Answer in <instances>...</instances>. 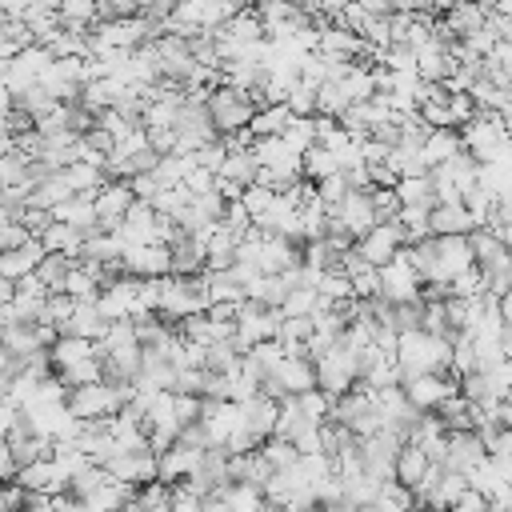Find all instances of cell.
I'll list each match as a JSON object with an SVG mask.
<instances>
[{"mask_svg": "<svg viewBox=\"0 0 512 512\" xmlns=\"http://www.w3.org/2000/svg\"><path fill=\"white\" fill-rule=\"evenodd\" d=\"M376 272H380V288H376V292H380L384 300L400 304V300H416V296H420V276H416V268H412L400 252H396L392 260H384Z\"/></svg>", "mask_w": 512, "mask_h": 512, "instance_id": "cell-7", "label": "cell"}, {"mask_svg": "<svg viewBox=\"0 0 512 512\" xmlns=\"http://www.w3.org/2000/svg\"><path fill=\"white\" fill-rule=\"evenodd\" d=\"M104 324H108V320L100 316L96 300H72V312H68V316L56 324V332H68V336H84V340H96Z\"/></svg>", "mask_w": 512, "mask_h": 512, "instance_id": "cell-15", "label": "cell"}, {"mask_svg": "<svg viewBox=\"0 0 512 512\" xmlns=\"http://www.w3.org/2000/svg\"><path fill=\"white\" fill-rule=\"evenodd\" d=\"M272 380L284 388V392H304L316 384V372H312V360L308 356H280L272 368Z\"/></svg>", "mask_w": 512, "mask_h": 512, "instance_id": "cell-16", "label": "cell"}, {"mask_svg": "<svg viewBox=\"0 0 512 512\" xmlns=\"http://www.w3.org/2000/svg\"><path fill=\"white\" fill-rule=\"evenodd\" d=\"M132 200H136V196H132V188H128V176H112V180H104V184L92 192V208H96V224H100V232H112V228L124 220V212H128Z\"/></svg>", "mask_w": 512, "mask_h": 512, "instance_id": "cell-6", "label": "cell"}, {"mask_svg": "<svg viewBox=\"0 0 512 512\" xmlns=\"http://www.w3.org/2000/svg\"><path fill=\"white\" fill-rule=\"evenodd\" d=\"M312 332V316H280L276 340H304Z\"/></svg>", "mask_w": 512, "mask_h": 512, "instance_id": "cell-51", "label": "cell"}, {"mask_svg": "<svg viewBox=\"0 0 512 512\" xmlns=\"http://www.w3.org/2000/svg\"><path fill=\"white\" fill-rule=\"evenodd\" d=\"M4 400H8V380L0 376V404H4Z\"/></svg>", "mask_w": 512, "mask_h": 512, "instance_id": "cell-63", "label": "cell"}, {"mask_svg": "<svg viewBox=\"0 0 512 512\" xmlns=\"http://www.w3.org/2000/svg\"><path fill=\"white\" fill-rule=\"evenodd\" d=\"M452 68H456V60H452V52H448L444 44L424 40V44L416 48V76H420V80H444Z\"/></svg>", "mask_w": 512, "mask_h": 512, "instance_id": "cell-21", "label": "cell"}, {"mask_svg": "<svg viewBox=\"0 0 512 512\" xmlns=\"http://www.w3.org/2000/svg\"><path fill=\"white\" fill-rule=\"evenodd\" d=\"M48 220H52V212L48 208H36V204H24V212H20V224H24L28 236H40Z\"/></svg>", "mask_w": 512, "mask_h": 512, "instance_id": "cell-54", "label": "cell"}, {"mask_svg": "<svg viewBox=\"0 0 512 512\" xmlns=\"http://www.w3.org/2000/svg\"><path fill=\"white\" fill-rule=\"evenodd\" d=\"M256 168H260V164H256L252 148H236V152H224L216 176H228V180H236V184H252V180H256Z\"/></svg>", "mask_w": 512, "mask_h": 512, "instance_id": "cell-32", "label": "cell"}, {"mask_svg": "<svg viewBox=\"0 0 512 512\" xmlns=\"http://www.w3.org/2000/svg\"><path fill=\"white\" fill-rule=\"evenodd\" d=\"M44 296H48V288L28 272V276H20L16 280V288H12V312H16V320H40V308H44Z\"/></svg>", "mask_w": 512, "mask_h": 512, "instance_id": "cell-20", "label": "cell"}, {"mask_svg": "<svg viewBox=\"0 0 512 512\" xmlns=\"http://www.w3.org/2000/svg\"><path fill=\"white\" fill-rule=\"evenodd\" d=\"M56 12L64 24H92L96 20V0H56Z\"/></svg>", "mask_w": 512, "mask_h": 512, "instance_id": "cell-46", "label": "cell"}, {"mask_svg": "<svg viewBox=\"0 0 512 512\" xmlns=\"http://www.w3.org/2000/svg\"><path fill=\"white\" fill-rule=\"evenodd\" d=\"M24 240H28L24 224H20V220L0 216V252H4V248H16V244H24Z\"/></svg>", "mask_w": 512, "mask_h": 512, "instance_id": "cell-57", "label": "cell"}, {"mask_svg": "<svg viewBox=\"0 0 512 512\" xmlns=\"http://www.w3.org/2000/svg\"><path fill=\"white\" fill-rule=\"evenodd\" d=\"M400 388H404V396H408L416 408H436L444 396L456 392V372H452V376H448V372H416V376L400 380Z\"/></svg>", "mask_w": 512, "mask_h": 512, "instance_id": "cell-9", "label": "cell"}, {"mask_svg": "<svg viewBox=\"0 0 512 512\" xmlns=\"http://www.w3.org/2000/svg\"><path fill=\"white\" fill-rule=\"evenodd\" d=\"M240 352H248V348L236 336H220V340L204 344V368L208 372H232L236 360H240Z\"/></svg>", "mask_w": 512, "mask_h": 512, "instance_id": "cell-28", "label": "cell"}, {"mask_svg": "<svg viewBox=\"0 0 512 512\" xmlns=\"http://www.w3.org/2000/svg\"><path fill=\"white\" fill-rule=\"evenodd\" d=\"M184 204H188V192H184L180 184H168V188H160V192L152 196V208H156L160 216H168V220H172Z\"/></svg>", "mask_w": 512, "mask_h": 512, "instance_id": "cell-47", "label": "cell"}, {"mask_svg": "<svg viewBox=\"0 0 512 512\" xmlns=\"http://www.w3.org/2000/svg\"><path fill=\"white\" fill-rule=\"evenodd\" d=\"M20 364H24V356H16L12 348H4V344H0V376H4V380H12V376L20 372Z\"/></svg>", "mask_w": 512, "mask_h": 512, "instance_id": "cell-60", "label": "cell"}, {"mask_svg": "<svg viewBox=\"0 0 512 512\" xmlns=\"http://www.w3.org/2000/svg\"><path fill=\"white\" fill-rule=\"evenodd\" d=\"M144 140H148V148H156V152H172L176 132H172V128H144Z\"/></svg>", "mask_w": 512, "mask_h": 512, "instance_id": "cell-59", "label": "cell"}, {"mask_svg": "<svg viewBox=\"0 0 512 512\" xmlns=\"http://www.w3.org/2000/svg\"><path fill=\"white\" fill-rule=\"evenodd\" d=\"M212 180H216V172H212V168H200V164H192V168L184 172L180 188H184L188 196H196V192H208V188H212Z\"/></svg>", "mask_w": 512, "mask_h": 512, "instance_id": "cell-52", "label": "cell"}, {"mask_svg": "<svg viewBox=\"0 0 512 512\" xmlns=\"http://www.w3.org/2000/svg\"><path fill=\"white\" fill-rule=\"evenodd\" d=\"M60 172H64V180H68L72 192H88V196H92V192L104 184V176H100V168H96L92 160H68Z\"/></svg>", "mask_w": 512, "mask_h": 512, "instance_id": "cell-35", "label": "cell"}, {"mask_svg": "<svg viewBox=\"0 0 512 512\" xmlns=\"http://www.w3.org/2000/svg\"><path fill=\"white\" fill-rule=\"evenodd\" d=\"M96 288H100V284H96V276L72 260V268H68V272H64V280H60V292H68L72 300H96Z\"/></svg>", "mask_w": 512, "mask_h": 512, "instance_id": "cell-37", "label": "cell"}, {"mask_svg": "<svg viewBox=\"0 0 512 512\" xmlns=\"http://www.w3.org/2000/svg\"><path fill=\"white\" fill-rule=\"evenodd\" d=\"M484 12H488V4H480V0H452L448 8H444V16H436L452 36H468V32H476L480 24H484Z\"/></svg>", "mask_w": 512, "mask_h": 512, "instance_id": "cell-17", "label": "cell"}, {"mask_svg": "<svg viewBox=\"0 0 512 512\" xmlns=\"http://www.w3.org/2000/svg\"><path fill=\"white\" fill-rule=\"evenodd\" d=\"M56 376L72 388V384H88V380H100V360L96 356H80L76 364H64V368H56Z\"/></svg>", "mask_w": 512, "mask_h": 512, "instance_id": "cell-42", "label": "cell"}, {"mask_svg": "<svg viewBox=\"0 0 512 512\" xmlns=\"http://www.w3.org/2000/svg\"><path fill=\"white\" fill-rule=\"evenodd\" d=\"M0 344L12 348L16 356H28L32 348H44L40 344V320H12L0 328Z\"/></svg>", "mask_w": 512, "mask_h": 512, "instance_id": "cell-25", "label": "cell"}, {"mask_svg": "<svg viewBox=\"0 0 512 512\" xmlns=\"http://www.w3.org/2000/svg\"><path fill=\"white\" fill-rule=\"evenodd\" d=\"M252 156L260 168H272L280 176H300V152L288 148L280 136H256L252 140Z\"/></svg>", "mask_w": 512, "mask_h": 512, "instance_id": "cell-12", "label": "cell"}, {"mask_svg": "<svg viewBox=\"0 0 512 512\" xmlns=\"http://www.w3.org/2000/svg\"><path fill=\"white\" fill-rule=\"evenodd\" d=\"M80 356H92V340H84V336H68V332H60V336L48 344V360H52V368L76 364Z\"/></svg>", "mask_w": 512, "mask_h": 512, "instance_id": "cell-34", "label": "cell"}, {"mask_svg": "<svg viewBox=\"0 0 512 512\" xmlns=\"http://www.w3.org/2000/svg\"><path fill=\"white\" fill-rule=\"evenodd\" d=\"M40 244H44V252H68V256H80V248H84V232H80L76 224L52 216V220L44 224V232H40Z\"/></svg>", "mask_w": 512, "mask_h": 512, "instance_id": "cell-23", "label": "cell"}, {"mask_svg": "<svg viewBox=\"0 0 512 512\" xmlns=\"http://www.w3.org/2000/svg\"><path fill=\"white\" fill-rule=\"evenodd\" d=\"M120 268L128 276H164L168 272V244H124Z\"/></svg>", "mask_w": 512, "mask_h": 512, "instance_id": "cell-11", "label": "cell"}, {"mask_svg": "<svg viewBox=\"0 0 512 512\" xmlns=\"http://www.w3.org/2000/svg\"><path fill=\"white\" fill-rule=\"evenodd\" d=\"M204 108H208V116H212V128H216V132L244 128V124H248V116L256 112V104L248 100V92H240V88H232V84H224V80L204 96Z\"/></svg>", "mask_w": 512, "mask_h": 512, "instance_id": "cell-4", "label": "cell"}, {"mask_svg": "<svg viewBox=\"0 0 512 512\" xmlns=\"http://www.w3.org/2000/svg\"><path fill=\"white\" fill-rule=\"evenodd\" d=\"M412 504H416V496L400 480H380L376 492H372V500H368V508H396V512L400 508H412Z\"/></svg>", "mask_w": 512, "mask_h": 512, "instance_id": "cell-36", "label": "cell"}, {"mask_svg": "<svg viewBox=\"0 0 512 512\" xmlns=\"http://www.w3.org/2000/svg\"><path fill=\"white\" fill-rule=\"evenodd\" d=\"M68 196H72V188H68V180H64L60 168H52V172L40 176L36 184H28V204H36V208H52V204H60V200H68Z\"/></svg>", "mask_w": 512, "mask_h": 512, "instance_id": "cell-24", "label": "cell"}, {"mask_svg": "<svg viewBox=\"0 0 512 512\" xmlns=\"http://www.w3.org/2000/svg\"><path fill=\"white\" fill-rule=\"evenodd\" d=\"M28 168H32L28 152H20V148L0 152V184H24L28 188Z\"/></svg>", "mask_w": 512, "mask_h": 512, "instance_id": "cell-39", "label": "cell"}, {"mask_svg": "<svg viewBox=\"0 0 512 512\" xmlns=\"http://www.w3.org/2000/svg\"><path fill=\"white\" fill-rule=\"evenodd\" d=\"M284 104H288L292 116H312V112H316V88L296 76V84L284 92Z\"/></svg>", "mask_w": 512, "mask_h": 512, "instance_id": "cell-41", "label": "cell"}, {"mask_svg": "<svg viewBox=\"0 0 512 512\" xmlns=\"http://www.w3.org/2000/svg\"><path fill=\"white\" fill-rule=\"evenodd\" d=\"M368 200H372L376 220H388V216H396V208H400V200H396V192H392L388 184H372V188H368Z\"/></svg>", "mask_w": 512, "mask_h": 512, "instance_id": "cell-49", "label": "cell"}, {"mask_svg": "<svg viewBox=\"0 0 512 512\" xmlns=\"http://www.w3.org/2000/svg\"><path fill=\"white\" fill-rule=\"evenodd\" d=\"M364 172H368V184H396V172H392V164L388 160H368L364 164Z\"/></svg>", "mask_w": 512, "mask_h": 512, "instance_id": "cell-58", "label": "cell"}, {"mask_svg": "<svg viewBox=\"0 0 512 512\" xmlns=\"http://www.w3.org/2000/svg\"><path fill=\"white\" fill-rule=\"evenodd\" d=\"M392 192H396V200H400V204H428V208L436 204V196H432V176H428V172L396 176Z\"/></svg>", "mask_w": 512, "mask_h": 512, "instance_id": "cell-30", "label": "cell"}, {"mask_svg": "<svg viewBox=\"0 0 512 512\" xmlns=\"http://www.w3.org/2000/svg\"><path fill=\"white\" fill-rule=\"evenodd\" d=\"M448 508H456V512H488V500H484V492H476V488L468 484V488H460V496H456Z\"/></svg>", "mask_w": 512, "mask_h": 512, "instance_id": "cell-55", "label": "cell"}, {"mask_svg": "<svg viewBox=\"0 0 512 512\" xmlns=\"http://www.w3.org/2000/svg\"><path fill=\"white\" fill-rule=\"evenodd\" d=\"M104 472H108L112 480H124V484H144V480L156 476V452H152V448L124 452V448H120L116 456L104 460Z\"/></svg>", "mask_w": 512, "mask_h": 512, "instance_id": "cell-10", "label": "cell"}, {"mask_svg": "<svg viewBox=\"0 0 512 512\" xmlns=\"http://www.w3.org/2000/svg\"><path fill=\"white\" fill-rule=\"evenodd\" d=\"M56 220H68V224H76L84 236H92V232H100V224H96V208H92V196L88 192H72L68 200H60V204H52L48 208Z\"/></svg>", "mask_w": 512, "mask_h": 512, "instance_id": "cell-18", "label": "cell"}, {"mask_svg": "<svg viewBox=\"0 0 512 512\" xmlns=\"http://www.w3.org/2000/svg\"><path fill=\"white\" fill-rule=\"evenodd\" d=\"M272 196H276V192H272V188H264V184H256V180L240 188V204H244V212H248V216L264 212V208L272 204Z\"/></svg>", "mask_w": 512, "mask_h": 512, "instance_id": "cell-48", "label": "cell"}, {"mask_svg": "<svg viewBox=\"0 0 512 512\" xmlns=\"http://www.w3.org/2000/svg\"><path fill=\"white\" fill-rule=\"evenodd\" d=\"M348 284H352V296H372V292L380 288V272H376L372 264H364L360 272L348 276Z\"/></svg>", "mask_w": 512, "mask_h": 512, "instance_id": "cell-53", "label": "cell"}, {"mask_svg": "<svg viewBox=\"0 0 512 512\" xmlns=\"http://www.w3.org/2000/svg\"><path fill=\"white\" fill-rule=\"evenodd\" d=\"M12 476H16V460L8 452V440L0 436V480H12Z\"/></svg>", "mask_w": 512, "mask_h": 512, "instance_id": "cell-62", "label": "cell"}, {"mask_svg": "<svg viewBox=\"0 0 512 512\" xmlns=\"http://www.w3.org/2000/svg\"><path fill=\"white\" fill-rule=\"evenodd\" d=\"M448 116H452V128H460L464 120H472L476 116V100L460 88V92H448Z\"/></svg>", "mask_w": 512, "mask_h": 512, "instance_id": "cell-50", "label": "cell"}, {"mask_svg": "<svg viewBox=\"0 0 512 512\" xmlns=\"http://www.w3.org/2000/svg\"><path fill=\"white\" fill-rule=\"evenodd\" d=\"M280 140L288 144V148H296V152H304L316 136H312V116H292L284 128H280Z\"/></svg>", "mask_w": 512, "mask_h": 512, "instance_id": "cell-43", "label": "cell"}, {"mask_svg": "<svg viewBox=\"0 0 512 512\" xmlns=\"http://www.w3.org/2000/svg\"><path fill=\"white\" fill-rule=\"evenodd\" d=\"M300 244L304 240H292V236H260V244H256V268L260 272H284V268L300 264Z\"/></svg>", "mask_w": 512, "mask_h": 512, "instance_id": "cell-13", "label": "cell"}, {"mask_svg": "<svg viewBox=\"0 0 512 512\" xmlns=\"http://www.w3.org/2000/svg\"><path fill=\"white\" fill-rule=\"evenodd\" d=\"M460 204L468 208L472 224H484V216H488V208H492V192H488V188H480V184H468V188L460 192Z\"/></svg>", "mask_w": 512, "mask_h": 512, "instance_id": "cell-45", "label": "cell"}, {"mask_svg": "<svg viewBox=\"0 0 512 512\" xmlns=\"http://www.w3.org/2000/svg\"><path fill=\"white\" fill-rule=\"evenodd\" d=\"M204 308H208L204 272H196V276H172V272H164L160 276V304H156V312H160L164 324L176 328L180 316H192V312H204Z\"/></svg>", "mask_w": 512, "mask_h": 512, "instance_id": "cell-2", "label": "cell"}, {"mask_svg": "<svg viewBox=\"0 0 512 512\" xmlns=\"http://www.w3.org/2000/svg\"><path fill=\"white\" fill-rule=\"evenodd\" d=\"M12 108H16V112H28V116L36 120V116L52 112V108H56V100H52V96H48L40 84H28L24 92H12Z\"/></svg>", "mask_w": 512, "mask_h": 512, "instance_id": "cell-38", "label": "cell"}, {"mask_svg": "<svg viewBox=\"0 0 512 512\" xmlns=\"http://www.w3.org/2000/svg\"><path fill=\"white\" fill-rule=\"evenodd\" d=\"M132 292H136V276H116V280H108V284H100L96 288V308H100V316L104 320H120V316H128L132 312Z\"/></svg>", "mask_w": 512, "mask_h": 512, "instance_id": "cell-14", "label": "cell"}, {"mask_svg": "<svg viewBox=\"0 0 512 512\" xmlns=\"http://www.w3.org/2000/svg\"><path fill=\"white\" fill-rule=\"evenodd\" d=\"M488 452H484V440L476 428H448L444 432V464L440 468H452V472H468L472 464H480Z\"/></svg>", "mask_w": 512, "mask_h": 512, "instance_id": "cell-8", "label": "cell"}, {"mask_svg": "<svg viewBox=\"0 0 512 512\" xmlns=\"http://www.w3.org/2000/svg\"><path fill=\"white\" fill-rule=\"evenodd\" d=\"M344 108H348V100H344V92H340L336 80L316 84V112H324V116H340Z\"/></svg>", "mask_w": 512, "mask_h": 512, "instance_id": "cell-44", "label": "cell"}, {"mask_svg": "<svg viewBox=\"0 0 512 512\" xmlns=\"http://www.w3.org/2000/svg\"><path fill=\"white\" fill-rule=\"evenodd\" d=\"M292 396H296V408H300V416H304V420H316V424H320V420L328 416V400H332V396H328V392H320L316 384H312V388H304V392H292Z\"/></svg>", "mask_w": 512, "mask_h": 512, "instance_id": "cell-40", "label": "cell"}, {"mask_svg": "<svg viewBox=\"0 0 512 512\" xmlns=\"http://www.w3.org/2000/svg\"><path fill=\"white\" fill-rule=\"evenodd\" d=\"M424 468H428V456H424V448L420 444H400L396 448V464H392V480H400V484H408V488H416V480L424 476Z\"/></svg>", "mask_w": 512, "mask_h": 512, "instance_id": "cell-26", "label": "cell"}, {"mask_svg": "<svg viewBox=\"0 0 512 512\" xmlns=\"http://www.w3.org/2000/svg\"><path fill=\"white\" fill-rule=\"evenodd\" d=\"M72 260H76V256H68V252H44V256L36 260L32 276H36L48 292H60V280H64V272L72 268Z\"/></svg>", "mask_w": 512, "mask_h": 512, "instance_id": "cell-33", "label": "cell"}, {"mask_svg": "<svg viewBox=\"0 0 512 512\" xmlns=\"http://www.w3.org/2000/svg\"><path fill=\"white\" fill-rule=\"evenodd\" d=\"M240 424L252 432V436H268L272 424H276V400L264 396V392H252L248 400H240Z\"/></svg>", "mask_w": 512, "mask_h": 512, "instance_id": "cell-19", "label": "cell"}, {"mask_svg": "<svg viewBox=\"0 0 512 512\" xmlns=\"http://www.w3.org/2000/svg\"><path fill=\"white\" fill-rule=\"evenodd\" d=\"M452 0H412V12H424V16H444V8H448Z\"/></svg>", "mask_w": 512, "mask_h": 512, "instance_id": "cell-61", "label": "cell"}, {"mask_svg": "<svg viewBox=\"0 0 512 512\" xmlns=\"http://www.w3.org/2000/svg\"><path fill=\"white\" fill-rule=\"evenodd\" d=\"M336 168H340V164H336L332 148H324V144H316V140H312V144L300 152V176H304V180H312V184H316L320 176L336 172Z\"/></svg>", "mask_w": 512, "mask_h": 512, "instance_id": "cell-31", "label": "cell"}, {"mask_svg": "<svg viewBox=\"0 0 512 512\" xmlns=\"http://www.w3.org/2000/svg\"><path fill=\"white\" fill-rule=\"evenodd\" d=\"M36 84L56 100V104H68V100H80V88H84V56H52Z\"/></svg>", "mask_w": 512, "mask_h": 512, "instance_id": "cell-3", "label": "cell"}, {"mask_svg": "<svg viewBox=\"0 0 512 512\" xmlns=\"http://www.w3.org/2000/svg\"><path fill=\"white\" fill-rule=\"evenodd\" d=\"M452 152H460V132L456 128H432L424 136V144H420V156H424L428 168L440 164V160H448Z\"/></svg>", "mask_w": 512, "mask_h": 512, "instance_id": "cell-29", "label": "cell"}, {"mask_svg": "<svg viewBox=\"0 0 512 512\" xmlns=\"http://www.w3.org/2000/svg\"><path fill=\"white\" fill-rule=\"evenodd\" d=\"M128 188H132L136 200H152L160 192V180L152 172H136V176H128Z\"/></svg>", "mask_w": 512, "mask_h": 512, "instance_id": "cell-56", "label": "cell"}, {"mask_svg": "<svg viewBox=\"0 0 512 512\" xmlns=\"http://www.w3.org/2000/svg\"><path fill=\"white\" fill-rule=\"evenodd\" d=\"M448 356H452V344L444 336H432L424 328H408V332H396V348H392V360L400 368V380L416 376V372H448Z\"/></svg>", "mask_w": 512, "mask_h": 512, "instance_id": "cell-1", "label": "cell"}, {"mask_svg": "<svg viewBox=\"0 0 512 512\" xmlns=\"http://www.w3.org/2000/svg\"><path fill=\"white\" fill-rule=\"evenodd\" d=\"M468 228H476V224L460 200H436L428 208V232H468Z\"/></svg>", "mask_w": 512, "mask_h": 512, "instance_id": "cell-22", "label": "cell"}, {"mask_svg": "<svg viewBox=\"0 0 512 512\" xmlns=\"http://www.w3.org/2000/svg\"><path fill=\"white\" fill-rule=\"evenodd\" d=\"M400 244H408V232L400 228V220H396V216L376 220L364 236H356V240H352V248H356L372 268H380L384 260H392V256L400 252Z\"/></svg>", "mask_w": 512, "mask_h": 512, "instance_id": "cell-5", "label": "cell"}, {"mask_svg": "<svg viewBox=\"0 0 512 512\" xmlns=\"http://www.w3.org/2000/svg\"><path fill=\"white\" fill-rule=\"evenodd\" d=\"M292 120V112H288V104L284 100H276V104H264V108H256L252 116H248V132H252V140L256 136H280V128Z\"/></svg>", "mask_w": 512, "mask_h": 512, "instance_id": "cell-27", "label": "cell"}]
</instances>
